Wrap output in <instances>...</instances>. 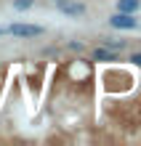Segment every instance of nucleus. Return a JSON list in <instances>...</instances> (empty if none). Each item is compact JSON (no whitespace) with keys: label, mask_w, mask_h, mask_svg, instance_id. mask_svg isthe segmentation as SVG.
<instances>
[{"label":"nucleus","mask_w":141,"mask_h":146,"mask_svg":"<svg viewBox=\"0 0 141 146\" xmlns=\"http://www.w3.org/2000/svg\"><path fill=\"white\" fill-rule=\"evenodd\" d=\"M53 5L67 16H83L85 13V5L77 3V0H53Z\"/></svg>","instance_id":"3"},{"label":"nucleus","mask_w":141,"mask_h":146,"mask_svg":"<svg viewBox=\"0 0 141 146\" xmlns=\"http://www.w3.org/2000/svg\"><path fill=\"white\" fill-rule=\"evenodd\" d=\"M104 45H107V48H112V50H122V48H125V42H122V40H107Z\"/></svg>","instance_id":"7"},{"label":"nucleus","mask_w":141,"mask_h":146,"mask_svg":"<svg viewBox=\"0 0 141 146\" xmlns=\"http://www.w3.org/2000/svg\"><path fill=\"white\" fill-rule=\"evenodd\" d=\"M3 32H5V29H3V27H0V37H3Z\"/></svg>","instance_id":"9"},{"label":"nucleus","mask_w":141,"mask_h":146,"mask_svg":"<svg viewBox=\"0 0 141 146\" xmlns=\"http://www.w3.org/2000/svg\"><path fill=\"white\" fill-rule=\"evenodd\" d=\"M93 61H117V50H112L107 45H101V48H96L93 50Z\"/></svg>","instance_id":"4"},{"label":"nucleus","mask_w":141,"mask_h":146,"mask_svg":"<svg viewBox=\"0 0 141 146\" xmlns=\"http://www.w3.org/2000/svg\"><path fill=\"white\" fill-rule=\"evenodd\" d=\"M109 27H114V29H136L138 27V19H133V13L117 11L114 16H109Z\"/></svg>","instance_id":"2"},{"label":"nucleus","mask_w":141,"mask_h":146,"mask_svg":"<svg viewBox=\"0 0 141 146\" xmlns=\"http://www.w3.org/2000/svg\"><path fill=\"white\" fill-rule=\"evenodd\" d=\"M5 32H8V35H13V37H19V40H29V37H40L45 29H43L40 24H24V21H16V24H11Z\"/></svg>","instance_id":"1"},{"label":"nucleus","mask_w":141,"mask_h":146,"mask_svg":"<svg viewBox=\"0 0 141 146\" xmlns=\"http://www.w3.org/2000/svg\"><path fill=\"white\" fill-rule=\"evenodd\" d=\"M130 61H133L136 66H141V53H130Z\"/></svg>","instance_id":"8"},{"label":"nucleus","mask_w":141,"mask_h":146,"mask_svg":"<svg viewBox=\"0 0 141 146\" xmlns=\"http://www.w3.org/2000/svg\"><path fill=\"white\" fill-rule=\"evenodd\" d=\"M35 5V0H13V8L16 11H27V8Z\"/></svg>","instance_id":"6"},{"label":"nucleus","mask_w":141,"mask_h":146,"mask_svg":"<svg viewBox=\"0 0 141 146\" xmlns=\"http://www.w3.org/2000/svg\"><path fill=\"white\" fill-rule=\"evenodd\" d=\"M141 8V0H117V11L122 13H136Z\"/></svg>","instance_id":"5"}]
</instances>
